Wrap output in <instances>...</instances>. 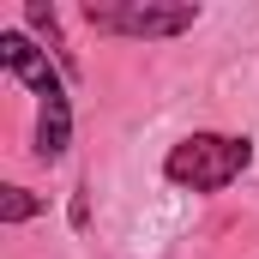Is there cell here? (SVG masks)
<instances>
[{"instance_id":"7a4b0ae2","label":"cell","mask_w":259,"mask_h":259,"mask_svg":"<svg viewBox=\"0 0 259 259\" xmlns=\"http://www.w3.org/2000/svg\"><path fill=\"white\" fill-rule=\"evenodd\" d=\"M84 24L103 30V36H133V42H169V36H187L199 24L193 0H91L84 6Z\"/></svg>"},{"instance_id":"277c9868","label":"cell","mask_w":259,"mask_h":259,"mask_svg":"<svg viewBox=\"0 0 259 259\" xmlns=\"http://www.w3.org/2000/svg\"><path fill=\"white\" fill-rule=\"evenodd\" d=\"M66 145H72V103L55 97V103H42V115H36V157H42V163H61Z\"/></svg>"},{"instance_id":"8992f818","label":"cell","mask_w":259,"mask_h":259,"mask_svg":"<svg viewBox=\"0 0 259 259\" xmlns=\"http://www.w3.org/2000/svg\"><path fill=\"white\" fill-rule=\"evenodd\" d=\"M42 211V199L30 193V187H0V223L6 229H18V223H30Z\"/></svg>"},{"instance_id":"3957f363","label":"cell","mask_w":259,"mask_h":259,"mask_svg":"<svg viewBox=\"0 0 259 259\" xmlns=\"http://www.w3.org/2000/svg\"><path fill=\"white\" fill-rule=\"evenodd\" d=\"M0 66H6L24 91H36L42 103L66 97V72H61V66H49V49H36L30 30H0Z\"/></svg>"},{"instance_id":"5b68a950","label":"cell","mask_w":259,"mask_h":259,"mask_svg":"<svg viewBox=\"0 0 259 259\" xmlns=\"http://www.w3.org/2000/svg\"><path fill=\"white\" fill-rule=\"evenodd\" d=\"M24 24H30L49 49H61V72L72 78V72H78V61L66 55V42H61V12H55V6H42V0H30V6H24Z\"/></svg>"},{"instance_id":"6da1fadb","label":"cell","mask_w":259,"mask_h":259,"mask_svg":"<svg viewBox=\"0 0 259 259\" xmlns=\"http://www.w3.org/2000/svg\"><path fill=\"white\" fill-rule=\"evenodd\" d=\"M253 163V139L247 133H187L169 145L163 157V181L187 187V193H223L247 175Z\"/></svg>"}]
</instances>
